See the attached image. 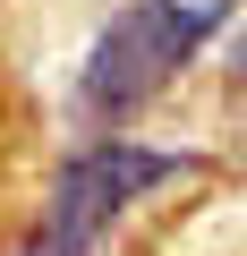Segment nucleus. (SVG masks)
<instances>
[{"instance_id":"obj_1","label":"nucleus","mask_w":247,"mask_h":256,"mask_svg":"<svg viewBox=\"0 0 247 256\" xmlns=\"http://www.w3.org/2000/svg\"><path fill=\"white\" fill-rule=\"evenodd\" d=\"M230 18V0H128L85 52L77 68V111L94 128H119V120H137L205 43L213 26Z\"/></svg>"},{"instance_id":"obj_2","label":"nucleus","mask_w":247,"mask_h":256,"mask_svg":"<svg viewBox=\"0 0 247 256\" xmlns=\"http://www.w3.org/2000/svg\"><path fill=\"white\" fill-rule=\"evenodd\" d=\"M188 171H205V162H196V154L137 146V137H94V146H77V154L60 162V180H51V196H43V222H34V239H26L17 256H94L102 230L128 214L137 196H154V188H171V180H188Z\"/></svg>"}]
</instances>
